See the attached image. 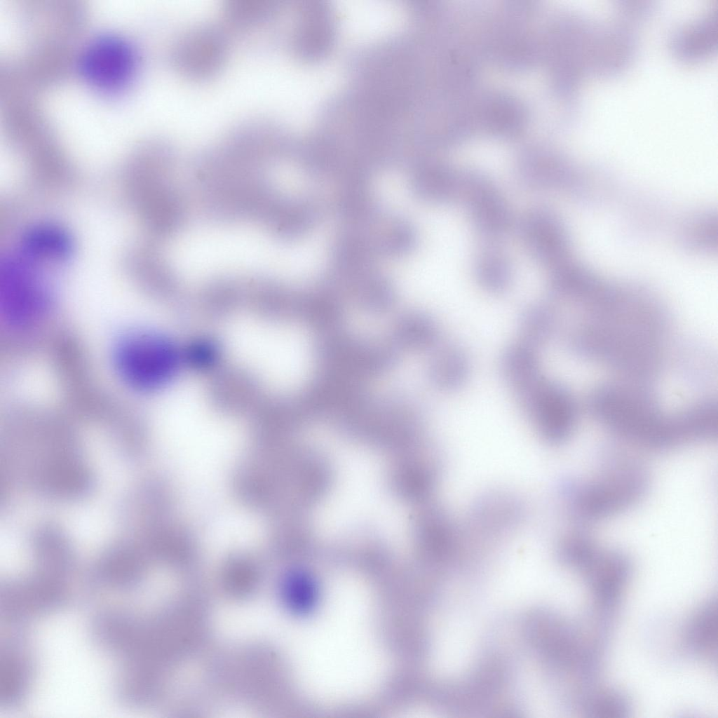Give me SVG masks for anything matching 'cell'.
<instances>
[{
	"mask_svg": "<svg viewBox=\"0 0 718 718\" xmlns=\"http://www.w3.org/2000/svg\"><path fill=\"white\" fill-rule=\"evenodd\" d=\"M502 377L544 440L557 444L570 436L576 421V403L567 390L543 374L539 359L518 360Z\"/></svg>",
	"mask_w": 718,
	"mask_h": 718,
	"instance_id": "6da1fadb",
	"label": "cell"
},
{
	"mask_svg": "<svg viewBox=\"0 0 718 718\" xmlns=\"http://www.w3.org/2000/svg\"><path fill=\"white\" fill-rule=\"evenodd\" d=\"M583 484L571 495L572 510L589 521L608 518L632 506L647 485L644 471L632 463H618Z\"/></svg>",
	"mask_w": 718,
	"mask_h": 718,
	"instance_id": "7a4b0ae2",
	"label": "cell"
},
{
	"mask_svg": "<svg viewBox=\"0 0 718 718\" xmlns=\"http://www.w3.org/2000/svg\"><path fill=\"white\" fill-rule=\"evenodd\" d=\"M119 374L131 387L147 389L159 384L168 371L170 353L164 341L146 333H130L114 349Z\"/></svg>",
	"mask_w": 718,
	"mask_h": 718,
	"instance_id": "3957f363",
	"label": "cell"
},
{
	"mask_svg": "<svg viewBox=\"0 0 718 718\" xmlns=\"http://www.w3.org/2000/svg\"><path fill=\"white\" fill-rule=\"evenodd\" d=\"M84 78L97 89L114 92L132 79L137 63L133 47L115 35L101 36L86 48L81 60Z\"/></svg>",
	"mask_w": 718,
	"mask_h": 718,
	"instance_id": "277c9868",
	"label": "cell"
},
{
	"mask_svg": "<svg viewBox=\"0 0 718 718\" xmlns=\"http://www.w3.org/2000/svg\"><path fill=\"white\" fill-rule=\"evenodd\" d=\"M228 52L223 30L212 25L193 27L177 38L172 49L174 67L184 76L204 79L217 73Z\"/></svg>",
	"mask_w": 718,
	"mask_h": 718,
	"instance_id": "5b68a950",
	"label": "cell"
},
{
	"mask_svg": "<svg viewBox=\"0 0 718 718\" xmlns=\"http://www.w3.org/2000/svg\"><path fill=\"white\" fill-rule=\"evenodd\" d=\"M477 231L487 238H498L510 229V209L495 184L477 171L461 174L459 196Z\"/></svg>",
	"mask_w": 718,
	"mask_h": 718,
	"instance_id": "8992f818",
	"label": "cell"
},
{
	"mask_svg": "<svg viewBox=\"0 0 718 718\" xmlns=\"http://www.w3.org/2000/svg\"><path fill=\"white\" fill-rule=\"evenodd\" d=\"M520 233L530 254L542 264H555L564 250V241L554 215L544 208H535L522 220Z\"/></svg>",
	"mask_w": 718,
	"mask_h": 718,
	"instance_id": "52a82bcc",
	"label": "cell"
},
{
	"mask_svg": "<svg viewBox=\"0 0 718 718\" xmlns=\"http://www.w3.org/2000/svg\"><path fill=\"white\" fill-rule=\"evenodd\" d=\"M471 372L467 351L455 343H447L438 349L431 367L435 386L442 392H455L465 386Z\"/></svg>",
	"mask_w": 718,
	"mask_h": 718,
	"instance_id": "ba28073f",
	"label": "cell"
},
{
	"mask_svg": "<svg viewBox=\"0 0 718 718\" xmlns=\"http://www.w3.org/2000/svg\"><path fill=\"white\" fill-rule=\"evenodd\" d=\"M460 186L461 174L442 165L422 169L414 178L416 193L433 203H445L459 197Z\"/></svg>",
	"mask_w": 718,
	"mask_h": 718,
	"instance_id": "9c48e42d",
	"label": "cell"
},
{
	"mask_svg": "<svg viewBox=\"0 0 718 718\" xmlns=\"http://www.w3.org/2000/svg\"><path fill=\"white\" fill-rule=\"evenodd\" d=\"M518 323L520 340L538 348L553 335L557 315L551 305L536 302L522 309Z\"/></svg>",
	"mask_w": 718,
	"mask_h": 718,
	"instance_id": "30bf717a",
	"label": "cell"
},
{
	"mask_svg": "<svg viewBox=\"0 0 718 718\" xmlns=\"http://www.w3.org/2000/svg\"><path fill=\"white\" fill-rule=\"evenodd\" d=\"M475 275L480 286L492 294L504 292L512 281L509 261L501 252L493 249L479 255L475 264Z\"/></svg>",
	"mask_w": 718,
	"mask_h": 718,
	"instance_id": "8fae6325",
	"label": "cell"
},
{
	"mask_svg": "<svg viewBox=\"0 0 718 718\" xmlns=\"http://www.w3.org/2000/svg\"><path fill=\"white\" fill-rule=\"evenodd\" d=\"M716 613V612H715ZM712 607L703 609L692 621L689 628V640L695 650L703 656L710 655L716 642L717 623Z\"/></svg>",
	"mask_w": 718,
	"mask_h": 718,
	"instance_id": "7c38bea8",
	"label": "cell"
},
{
	"mask_svg": "<svg viewBox=\"0 0 718 718\" xmlns=\"http://www.w3.org/2000/svg\"><path fill=\"white\" fill-rule=\"evenodd\" d=\"M286 596L291 607L299 612L313 609L317 601V588L310 578L297 576L290 578L285 587Z\"/></svg>",
	"mask_w": 718,
	"mask_h": 718,
	"instance_id": "4fadbf2b",
	"label": "cell"
}]
</instances>
